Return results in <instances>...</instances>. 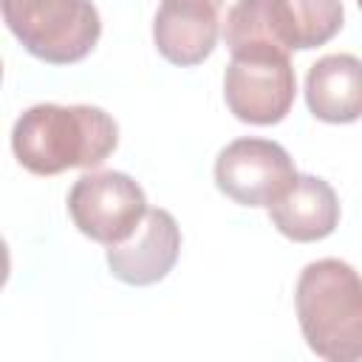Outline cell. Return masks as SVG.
<instances>
[{
  "label": "cell",
  "instance_id": "6da1fadb",
  "mask_svg": "<svg viewBox=\"0 0 362 362\" xmlns=\"http://www.w3.org/2000/svg\"><path fill=\"white\" fill-rule=\"evenodd\" d=\"M119 144V124L96 105L40 102L11 127V150L34 175L99 167Z\"/></svg>",
  "mask_w": 362,
  "mask_h": 362
},
{
  "label": "cell",
  "instance_id": "7a4b0ae2",
  "mask_svg": "<svg viewBox=\"0 0 362 362\" xmlns=\"http://www.w3.org/2000/svg\"><path fill=\"white\" fill-rule=\"evenodd\" d=\"M305 345L325 362H362V277L337 257L300 272L294 291Z\"/></svg>",
  "mask_w": 362,
  "mask_h": 362
},
{
  "label": "cell",
  "instance_id": "3957f363",
  "mask_svg": "<svg viewBox=\"0 0 362 362\" xmlns=\"http://www.w3.org/2000/svg\"><path fill=\"white\" fill-rule=\"evenodd\" d=\"M3 23L20 45L51 65L85 59L99 34L102 20L90 0H0Z\"/></svg>",
  "mask_w": 362,
  "mask_h": 362
},
{
  "label": "cell",
  "instance_id": "277c9868",
  "mask_svg": "<svg viewBox=\"0 0 362 362\" xmlns=\"http://www.w3.org/2000/svg\"><path fill=\"white\" fill-rule=\"evenodd\" d=\"M297 96V76L288 51L232 54L223 74V99L235 119L246 124H277Z\"/></svg>",
  "mask_w": 362,
  "mask_h": 362
},
{
  "label": "cell",
  "instance_id": "5b68a950",
  "mask_svg": "<svg viewBox=\"0 0 362 362\" xmlns=\"http://www.w3.org/2000/svg\"><path fill=\"white\" fill-rule=\"evenodd\" d=\"M68 212L85 238L113 246L139 229L147 215V198L127 173H85L68 192Z\"/></svg>",
  "mask_w": 362,
  "mask_h": 362
},
{
  "label": "cell",
  "instance_id": "8992f818",
  "mask_svg": "<svg viewBox=\"0 0 362 362\" xmlns=\"http://www.w3.org/2000/svg\"><path fill=\"white\" fill-rule=\"evenodd\" d=\"M297 178L294 161L272 139H235L215 158L218 189L240 206H269Z\"/></svg>",
  "mask_w": 362,
  "mask_h": 362
},
{
  "label": "cell",
  "instance_id": "52a82bcc",
  "mask_svg": "<svg viewBox=\"0 0 362 362\" xmlns=\"http://www.w3.org/2000/svg\"><path fill=\"white\" fill-rule=\"evenodd\" d=\"M181 252V229L167 209H147L139 229L107 246V269L116 280L127 286H153L164 280Z\"/></svg>",
  "mask_w": 362,
  "mask_h": 362
},
{
  "label": "cell",
  "instance_id": "ba28073f",
  "mask_svg": "<svg viewBox=\"0 0 362 362\" xmlns=\"http://www.w3.org/2000/svg\"><path fill=\"white\" fill-rule=\"evenodd\" d=\"M218 8L206 3H161L153 20L158 54L181 68L204 62L218 45Z\"/></svg>",
  "mask_w": 362,
  "mask_h": 362
},
{
  "label": "cell",
  "instance_id": "9c48e42d",
  "mask_svg": "<svg viewBox=\"0 0 362 362\" xmlns=\"http://www.w3.org/2000/svg\"><path fill=\"white\" fill-rule=\"evenodd\" d=\"M269 218L280 235L297 243H311L328 238L337 229L339 201L328 181L297 173L294 184L269 204Z\"/></svg>",
  "mask_w": 362,
  "mask_h": 362
},
{
  "label": "cell",
  "instance_id": "30bf717a",
  "mask_svg": "<svg viewBox=\"0 0 362 362\" xmlns=\"http://www.w3.org/2000/svg\"><path fill=\"white\" fill-rule=\"evenodd\" d=\"M305 102L314 119L348 124L362 119V59L354 54H325L305 76Z\"/></svg>",
  "mask_w": 362,
  "mask_h": 362
},
{
  "label": "cell",
  "instance_id": "8fae6325",
  "mask_svg": "<svg viewBox=\"0 0 362 362\" xmlns=\"http://www.w3.org/2000/svg\"><path fill=\"white\" fill-rule=\"evenodd\" d=\"M272 42L283 51H311L342 28V0H263Z\"/></svg>",
  "mask_w": 362,
  "mask_h": 362
},
{
  "label": "cell",
  "instance_id": "7c38bea8",
  "mask_svg": "<svg viewBox=\"0 0 362 362\" xmlns=\"http://www.w3.org/2000/svg\"><path fill=\"white\" fill-rule=\"evenodd\" d=\"M161 3H206V6L221 8V3H223V0H161Z\"/></svg>",
  "mask_w": 362,
  "mask_h": 362
},
{
  "label": "cell",
  "instance_id": "4fadbf2b",
  "mask_svg": "<svg viewBox=\"0 0 362 362\" xmlns=\"http://www.w3.org/2000/svg\"><path fill=\"white\" fill-rule=\"evenodd\" d=\"M356 6H359V8H362V0H356Z\"/></svg>",
  "mask_w": 362,
  "mask_h": 362
}]
</instances>
